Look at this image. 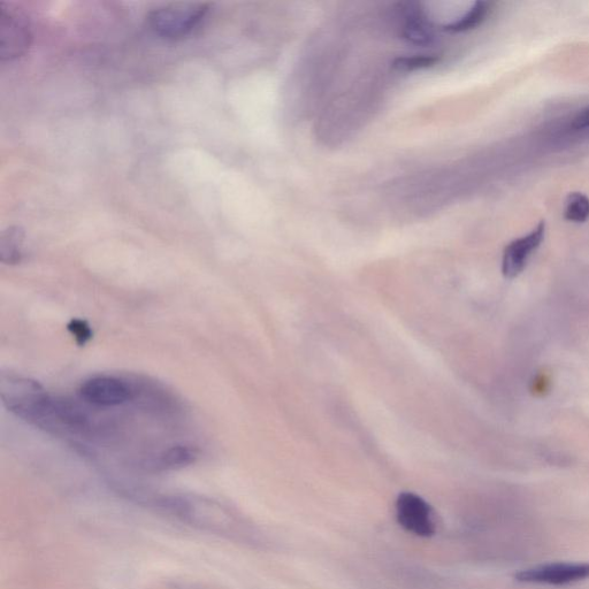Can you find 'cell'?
<instances>
[{
    "label": "cell",
    "mask_w": 589,
    "mask_h": 589,
    "mask_svg": "<svg viewBox=\"0 0 589 589\" xmlns=\"http://www.w3.org/2000/svg\"><path fill=\"white\" fill-rule=\"evenodd\" d=\"M545 234L546 224L545 221H541L530 234L512 241L504 249L502 259V273L504 277L515 279L525 270L529 258L541 246L543 240H545Z\"/></svg>",
    "instance_id": "ba28073f"
},
{
    "label": "cell",
    "mask_w": 589,
    "mask_h": 589,
    "mask_svg": "<svg viewBox=\"0 0 589 589\" xmlns=\"http://www.w3.org/2000/svg\"><path fill=\"white\" fill-rule=\"evenodd\" d=\"M84 402L95 407H117L136 397L132 382L111 376H97L84 382L79 388Z\"/></svg>",
    "instance_id": "277c9868"
},
{
    "label": "cell",
    "mask_w": 589,
    "mask_h": 589,
    "mask_svg": "<svg viewBox=\"0 0 589 589\" xmlns=\"http://www.w3.org/2000/svg\"><path fill=\"white\" fill-rule=\"evenodd\" d=\"M33 35L28 22L20 14L7 10L0 3V59L13 61L25 56L32 45Z\"/></svg>",
    "instance_id": "5b68a950"
},
{
    "label": "cell",
    "mask_w": 589,
    "mask_h": 589,
    "mask_svg": "<svg viewBox=\"0 0 589 589\" xmlns=\"http://www.w3.org/2000/svg\"><path fill=\"white\" fill-rule=\"evenodd\" d=\"M143 506L155 508L191 529L233 539L239 537L241 520L223 502L198 494H148Z\"/></svg>",
    "instance_id": "6da1fadb"
},
{
    "label": "cell",
    "mask_w": 589,
    "mask_h": 589,
    "mask_svg": "<svg viewBox=\"0 0 589 589\" xmlns=\"http://www.w3.org/2000/svg\"><path fill=\"white\" fill-rule=\"evenodd\" d=\"M401 34L404 40L420 47H428L436 38L433 26L419 10L407 11Z\"/></svg>",
    "instance_id": "30bf717a"
},
{
    "label": "cell",
    "mask_w": 589,
    "mask_h": 589,
    "mask_svg": "<svg viewBox=\"0 0 589 589\" xmlns=\"http://www.w3.org/2000/svg\"><path fill=\"white\" fill-rule=\"evenodd\" d=\"M26 233L19 226H10L0 234V260L6 265H17L24 259Z\"/></svg>",
    "instance_id": "8fae6325"
},
{
    "label": "cell",
    "mask_w": 589,
    "mask_h": 589,
    "mask_svg": "<svg viewBox=\"0 0 589 589\" xmlns=\"http://www.w3.org/2000/svg\"><path fill=\"white\" fill-rule=\"evenodd\" d=\"M171 589H217L211 585L196 583V581H175Z\"/></svg>",
    "instance_id": "e0dca14e"
},
{
    "label": "cell",
    "mask_w": 589,
    "mask_h": 589,
    "mask_svg": "<svg viewBox=\"0 0 589 589\" xmlns=\"http://www.w3.org/2000/svg\"><path fill=\"white\" fill-rule=\"evenodd\" d=\"M440 63L438 55H416L396 58L393 68L397 72L408 73L418 70H426Z\"/></svg>",
    "instance_id": "5bb4252c"
},
{
    "label": "cell",
    "mask_w": 589,
    "mask_h": 589,
    "mask_svg": "<svg viewBox=\"0 0 589 589\" xmlns=\"http://www.w3.org/2000/svg\"><path fill=\"white\" fill-rule=\"evenodd\" d=\"M67 330L73 335L76 343L83 347L93 339V330L86 320L72 319L67 325Z\"/></svg>",
    "instance_id": "9a60e30c"
},
{
    "label": "cell",
    "mask_w": 589,
    "mask_h": 589,
    "mask_svg": "<svg viewBox=\"0 0 589 589\" xmlns=\"http://www.w3.org/2000/svg\"><path fill=\"white\" fill-rule=\"evenodd\" d=\"M564 218L571 223H586L589 219V198L581 193H572L566 197Z\"/></svg>",
    "instance_id": "4fadbf2b"
},
{
    "label": "cell",
    "mask_w": 589,
    "mask_h": 589,
    "mask_svg": "<svg viewBox=\"0 0 589 589\" xmlns=\"http://www.w3.org/2000/svg\"><path fill=\"white\" fill-rule=\"evenodd\" d=\"M572 127L577 130L589 128V107L583 110V112H580L578 116L573 119Z\"/></svg>",
    "instance_id": "ac0fdd59"
},
{
    "label": "cell",
    "mask_w": 589,
    "mask_h": 589,
    "mask_svg": "<svg viewBox=\"0 0 589 589\" xmlns=\"http://www.w3.org/2000/svg\"><path fill=\"white\" fill-rule=\"evenodd\" d=\"M204 3H177L158 7L149 14V26L167 40H180L194 32L209 13Z\"/></svg>",
    "instance_id": "7a4b0ae2"
},
{
    "label": "cell",
    "mask_w": 589,
    "mask_h": 589,
    "mask_svg": "<svg viewBox=\"0 0 589 589\" xmlns=\"http://www.w3.org/2000/svg\"><path fill=\"white\" fill-rule=\"evenodd\" d=\"M200 453L191 446L179 445L160 451L159 454L143 463L145 470L154 472L175 471L188 468L194 464Z\"/></svg>",
    "instance_id": "9c48e42d"
},
{
    "label": "cell",
    "mask_w": 589,
    "mask_h": 589,
    "mask_svg": "<svg viewBox=\"0 0 589 589\" xmlns=\"http://www.w3.org/2000/svg\"><path fill=\"white\" fill-rule=\"evenodd\" d=\"M47 394L37 381L18 376L14 373H2L0 376V397L6 409L26 420Z\"/></svg>",
    "instance_id": "3957f363"
},
{
    "label": "cell",
    "mask_w": 589,
    "mask_h": 589,
    "mask_svg": "<svg viewBox=\"0 0 589 589\" xmlns=\"http://www.w3.org/2000/svg\"><path fill=\"white\" fill-rule=\"evenodd\" d=\"M396 516L404 530L418 537H432L435 525L432 509L423 497L413 493H402L397 497Z\"/></svg>",
    "instance_id": "52a82bcc"
},
{
    "label": "cell",
    "mask_w": 589,
    "mask_h": 589,
    "mask_svg": "<svg viewBox=\"0 0 589 589\" xmlns=\"http://www.w3.org/2000/svg\"><path fill=\"white\" fill-rule=\"evenodd\" d=\"M589 578V563H549L520 571V583L563 586Z\"/></svg>",
    "instance_id": "8992f818"
},
{
    "label": "cell",
    "mask_w": 589,
    "mask_h": 589,
    "mask_svg": "<svg viewBox=\"0 0 589 589\" xmlns=\"http://www.w3.org/2000/svg\"><path fill=\"white\" fill-rule=\"evenodd\" d=\"M492 11V4L488 2H477L471 7V10L464 14L462 18L457 19L443 27V30L449 34H462L470 32L484 24Z\"/></svg>",
    "instance_id": "7c38bea8"
},
{
    "label": "cell",
    "mask_w": 589,
    "mask_h": 589,
    "mask_svg": "<svg viewBox=\"0 0 589 589\" xmlns=\"http://www.w3.org/2000/svg\"><path fill=\"white\" fill-rule=\"evenodd\" d=\"M550 388V378L546 373H540L532 381V393L537 396L546 395Z\"/></svg>",
    "instance_id": "2e32d148"
}]
</instances>
